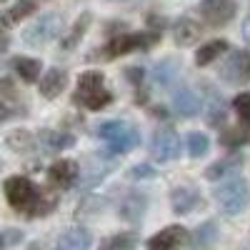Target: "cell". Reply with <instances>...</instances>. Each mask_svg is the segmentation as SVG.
Masks as SVG:
<instances>
[{
  "instance_id": "e575fe53",
  "label": "cell",
  "mask_w": 250,
  "mask_h": 250,
  "mask_svg": "<svg viewBox=\"0 0 250 250\" xmlns=\"http://www.w3.org/2000/svg\"><path fill=\"white\" fill-rule=\"evenodd\" d=\"M158 173H155V168L150 163H140V165H133V168L128 170V178H133V180H145V178H155Z\"/></svg>"
},
{
  "instance_id": "cb8c5ba5",
  "label": "cell",
  "mask_w": 250,
  "mask_h": 250,
  "mask_svg": "<svg viewBox=\"0 0 250 250\" xmlns=\"http://www.w3.org/2000/svg\"><path fill=\"white\" fill-rule=\"evenodd\" d=\"M38 10V0H18V3L0 18V23H3L5 28H10V25H18L20 20H25L28 15H33Z\"/></svg>"
},
{
  "instance_id": "ba28073f",
  "label": "cell",
  "mask_w": 250,
  "mask_h": 250,
  "mask_svg": "<svg viewBox=\"0 0 250 250\" xmlns=\"http://www.w3.org/2000/svg\"><path fill=\"white\" fill-rule=\"evenodd\" d=\"M218 75H220V80L230 83V85H248L250 83V53L233 50L220 65Z\"/></svg>"
},
{
  "instance_id": "d4e9b609",
  "label": "cell",
  "mask_w": 250,
  "mask_h": 250,
  "mask_svg": "<svg viewBox=\"0 0 250 250\" xmlns=\"http://www.w3.org/2000/svg\"><path fill=\"white\" fill-rule=\"evenodd\" d=\"M208 105H205V120L208 125H213V128H220V125L225 123V105H223V98L218 90H208Z\"/></svg>"
},
{
  "instance_id": "4316f807",
  "label": "cell",
  "mask_w": 250,
  "mask_h": 250,
  "mask_svg": "<svg viewBox=\"0 0 250 250\" xmlns=\"http://www.w3.org/2000/svg\"><path fill=\"white\" fill-rule=\"evenodd\" d=\"M90 20H93V15L90 13H80V18L75 20V25H73V30H70V35L62 40V50H73L80 40H83V35H85V30H88V25H90Z\"/></svg>"
},
{
  "instance_id": "277c9868",
  "label": "cell",
  "mask_w": 250,
  "mask_h": 250,
  "mask_svg": "<svg viewBox=\"0 0 250 250\" xmlns=\"http://www.w3.org/2000/svg\"><path fill=\"white\" fill-rule=\"evenodd\" d=\"M73 100L88 110H103L113 103V93L105 88V78L98 70H85L78 75V88Z\"/></svg>"
},
{
  "instance_id": "8992f818",
  "label": "cell",
  "mask_w": 250,
  "mask_h": 250,
  "mask_svg": "<svg viewBox=\"0 0 250 250\" xmlns=\"http://www.w3.org/2000/svg\"><path fill=\"white\" fill-rule=\"evenodd\" d=\"M62 30V15L60 13H45L33 20V25L25 28L23 33V43L30 48H43L50 40H55Z\"/></svg>"
},
{
  "instance_id": "d6a6232c",
  "label": "cell",
  "mask_w": 250,
  "mask_h": 250,
  "mask_svg": "<svg viewBox=\"0 0 250 250\" xmlns=\"http://www.w3.org/2000/svg\"><path fill=\"white\" fill-rule=\"evenodd\" d=\"M233 110L238 113V120L250 128V93H240L233 98Z\"/></svg>"
},
{
  "instance_id": "f546056e",
  "label": "cell",
  "mask_w": 250,
  "mask_h": 250,
  "mask_svg": "<svg viewBox=\"0 0 250 250\" xmlns=\"http://www.w3.org/2000/svg\"><path fill=\"white\" fill-rule=\"evenodd\" d=\"M135 245H138L135 233H118V235L108 238L105 243H100L98 250H133Z\"/></svg>"
},
{
  "instance_id": "d590c367",
  "label": "cell",
  "mask_w": 250,
  "mask_h": 250,
  "mask_svg": "<svg viewBox=\"0 0 250 250\" xmlns=\"http://www.w3.org/2000/svg\"><path fill=\"white\" fill-rule=\"evenodd\" d=\"M125 73V80H128L130 83V85H135V88H143V80H145V70L143 68H125L123 70Z\"/></svg>"
},
{
  "instance_id": "5bb4252c",
  "label": "cell",
  "mask_w": 250,
  "mask_h": 250,
  "mask_svg": "<svg viewBox=\"0 0 250 250\" xmlns=\"http://www.w3.org/2000/svg\"><path fill=\"white\" fill-rule=\"evenodd\" d=\"M173 110L180 118H190L198 115L203 110V98L193 90V88H178L173 93Z\"/></svg>"
},
{
  "instance_id": "4fadbf2b",
  "label": "cell",
  "mask_w": 250,
  "mask_h": 250,
  "mask_svg": "<svg viewBox=\"0 0 250 250\" xmlns=\"http://www.w3.org/2000/svg\"><path fill=\"white\" fill-rule=\"evenodd\" d=\"M200 203H203L200 193L195 190V188H190V185H178V188H173V193H170V208H173V213H178V215L193 213L195 208H200Z\"/></svg>"
},
{
  "instance_id": "484cf974",
  "label": "cell",
  "mask_w": 250,
  "mask_h": 250,
  "mask_svg": "<svg viewBox=\"0 0 250 250\" xmlns=\"http://www.w3.org/2000/svg\"><path fill=\"white\" fill-rule=\"evenodd\" d=\"M145 208H148L145 195L143 193H130L120 205V218L123 220H140V215L145 213Z\"/></svg>"
},
{
  "instance_id": "603a6c76",
  "label": "cell",
  "mask_w": 250,
  "mask_h": 250,
  "mask_svg": "<svg viewBox=\"0 0 250 250\" xmlns=\"http://www.w3.org/2000/svg\"><path fill=\"white\" fill-rule=\"evenodd\" d=\"M228 48H230V45H228V40H223V38H215V40H210V43L200 45L198 53H195V65L198 68L210 65L215 58H220L223 53H228Z\"/></svg>"
},
{
  "instance_id": "9a60e30c",
  "label": "cell",
  "mask_w": 250,
  "mask_h": 250,
  "mask_svg": "<svg viewBox=\"0 0 250 250\" xmlns=\"http://www.w3.org/2000/svg\"><path fill=\"white\" fill-rule=\"evenodd\" d=\"M68 88V73L62 68H50L45 75H40V95L53 100L62 95V90Z\"/></svg>"
},
{
  "instance_id": "f35d334b",
  "label": "cell",
  "mask_w": 250,
  "mask_h": 250,
  "mask_svg": "<svg viewBox=\"0 0 250 250\" xmlns=\"http://www.w3.org/2000/svg\"><path fill=\"white\" fill-rule=\"evenodd\" d=\"M0 168H3V163H0Z\"/></svg>"
},
{
  "instance_id": "9c48e42d",
  "label": "cell",
  "mask_w": 250,
  "mask_h": 250,
  "mask_svg": "<svg viewBox=\"0 0 250 250\" xmlns=\"http://www.w3.org/2000/svg\"><path fill=\"white\" fill-rule=\"evenodd\" d=\"M235 10H238L235 0H200V5H198V13L203 18V23L210 25V28L228 25L235 18Z\"/></svg>"
},
{
  "instance_id": "ab89813d",
  "label": "cell",
  "mask_w": 250,
  "mask_h": 250,
  "mask_svg": "<svg viewBox=\"0 0 250 250\" xmlns=\"http://www.w3.org/2000/svg\"><path fill=\"white\" fill-rule=\"evenodd\" d=\"M248 250H250V248H248Z\"/></svg>"
},
{
  "instance_id": "e0dca14e",
  "label": "cell",
  "mask_w": 250,
  "mask_h": 250,
  "mask_svg": "<svg viewBox=\"0 0 250 250\" xmlns=\"http://www.w3.org/2000/svg\"><path fill=\"white\" fill-rule=\"evenodd\" d=\"M200 35H203V28H200L198 20H193V18H180V20L173 23V40L180 48L193 45Z\"/></svg>"
},
{
  "instance_id": "8d00e7d4",
  "label": "cell",
  "mask_w": 250,
  "mask_h": 250,
  "mask_svg": "<svg viewBox=\"0 0 250 250\" xmlns=\"http://www.w3.org/2000/svg\"><path fill=\"white\" fill-rule=\"evenodd\" d=\"M243 40L250 45V15L245 18V23H243Z\"/></svg>"
},
{
  "instance_id": "2e32d148",
  "label": "cell",
  "mask_w": 250,
  "mask_h": 250,
  "mask_svg": "<svg viewBox=\"0 0 250 250\" xmlns=\"http://www.w3.org/2000/svg\"><path fill=\"white\" fill-rule=\"evenodd\" d=\"M218 223L213 220H205L203 225H198L193 235H188V248L190 250H208L218 243Z\"/></svg>"
},
{
  "instance_id": "6da1fadb",
  "label": "cell",
  "mask_w": 250,
  "mask_h": 250,
  "mask_svg": "<svg viewBox=\"0 0 250 250\" xmlns=\"http://www.w3.org/2000/svg\"><path fill=\"white\" fill-rule=\"evenodd\" d=\"M3 193H5L8 205L13 208L15 213L25 215V218H43L50 210H55V205H58V198L45 195L25 175H10L3 183Z\"/></svg>"
},
{
  "instance_id": "ffe728a7",
  "label": "cell",
  "mask_w": 250,
  "mask_h": 250,
  "mask_svg": "<svg viewBox=\"0 0 250 250\" xmlns=\"http://www.w3.org/2000/svg\"><path fill=\"white\" fill-rule=\"evenodd\" d=\"M240 165H243V155H225V158L215 160L213 165H208V168H205V178H208V180L228 178V175H233Z\"/></svg>"
},
{
  "instance_id": "4dcf8cb0",
  "label": "cell",
  "mask_w": 250,
  "mask_h": 250,
  "mask_svg": "<svg viewBox=\"0 0 250 250\" xmlns=\"http://www.w3.org/2000/svg\"><path fill=\"white\" fill-rule=\"evenodd\" d=\"M0 95H3L5 100H15V98H18V90H15L10 68L5 65V62H0Z\"/></svg>"
},
{
  "instance_id": "f1b7e54d",
  "label": "cell",
  "mask_w": 250,
  "mask_h": 250,
  "mask_svg": "<svg viewBox=\"0 0 250 250\" xmlns=\"http://www.w3.org/2000/svg\"><path fill=\"white\" fill-rule=\"evenodd\" d=\"M185 148H188V155L190 158H203L208 153V148H210V138H208L205 133H200V130H195V133L188 135Z\"/></svg>"
},
{
  "instance_id": "44dd1931",
  "label": "cell",
  "mask_w": 250,
  "mask_h": 250,
  "mask_svg": "<svg viewBox=\"0 0 250 250\" xmlns=\"http://www.w3.org/2000/svg\"><path fill=\"white\" fill-rule=\"evenodd\" d=\"M90 248V233L85 228H70L58 238V250H88Z\"/></svg>"
},
{
  "instance_id": "30bf717a",
  "label": "cell",
  "mask_w": 250,
  "mask_h": 250,
  "mask_svg": "<svg viewBox=\"0 0 250 250\" xmlns=\"http://www.w3.org/2000/svg\"><path fill=\"white\" fill-rule=\"evenodd\" d=\"M78 180H80V165L75 160L62 158V160H55L48 168V183L58 188V190H68Z\"/></svg>"
},
{
  "instance_id": "83f0119b",
  "label": "cell",
  "mask_w": 250,
  "mask_h": 250,
  "mask_svg": "<svg viewBox=\"0 0 250 250\" xmlns=\"http://www.w3.org/2000/svg\"><path fill=\"white\" fill-rule=\"evenodd\" d=\"M5 145H8V148H13L15 153H30L35 148V138L28 130H13L5 138Z\"/></svg>"
},
{
  "instance_id": "7a4b0ae2",
  "label": "cell",
  "mask_w": 250,
  "mask_h": 250,
  "mask_svg": "<svg viewBox=\"0 0 250 250\" xmlns=\"http://www.w3.org/2000/svg\"><path fill=\"white\" fill-rule=\"evenodd\" d=\"M160 40V30H143V33H123V35H113L103 48H98L90 58L93 60H113L120 55H128L133 50L148 53L153 45H158Z\"/></svg>"
},
{
  "instance_id": "8fae6325",
  "label": "cell",
  "mask_w": 250,
  "mask_h": 250,
  "mask_svg": "<svg viewBox=\"0 0 250 250\" xmlns=\"http://www.w3.org/2000/svg\"><path fill=\"white\" fill-rule=\"evenodd\" d=\"M188 233L183 225H168L160 233H155L148 243V250H180L183 245H188Z\"/></svg>"
},
{
  "instance_id": "3957f363",
  "label": "cell",
  "mask_w": 250,
  "mask_h": 250,
  "mask_svg": "<svg viewBox=\"0 0 250 250\" xmlns=\"http://www.w3.org/2000/svg\"><path fill=\"white\" fill-rule=\"evenodd\" d=\"M95 135L108 145V153L123 155L140 145V130L128 120H105L95 128Z\"/></svg>"
},
{
  "instance_id": "52a82bcc",
  "label": "cell",
  "mask_w": 250,
  "mask_h": 250,
  "mask_svg": "<svg viewBox=\"0 0 250 250\" xmlns=\"http://www.w3.org/2000/svg\"><path fill=\"white\" fill-rule=\"evenodd\" d=\"M183 150V143H180V135L175 133V128L170 125H163L153 133V143H150V155L153 160L158 163H170L180 155Z\"/></svg>"
},
{
  "instance_id": "1f68e13d",
  "label": "cell",
  "mask_w": 250,
  "mask_h": 250,
  "mask_svg": "<svg viewBox=\"0 0 250 250\" xmlns=\"http://www.w3.org/2000/svg\"><path fill=\"white\" fill-rule=\"evenodd\" d=\"M223 145H228V148H238V145H248L250 143V128L248 125H243V128H235L230 133H225L220 138Z\"/></svg>"
},
{
  "instance_id": "7402d4cb",
  "label": "cell",
  "mask_w": 250,
  "mask_h": 250,
  "mask_svg": "<svg viewBox=\"0 0 250 250\" xmlns=\"http://www.w3.org/2000/svg\"><path fill=\"white\" fill-rule=\"evenodd\" d=\"M178 75H180V62L173 60V58L160 60L158 65L153 68V80L158 83L160 88H170L173 83L178 80Z\"/></svg>"
},
{
  "instance_id": "836d02e7",
  "label": "cell",
  "mask_w": 250,
  "mask_h": 250,
  "mask_svg": "<svg viewBox=\"0 0 250 250\" xmlns=\"http://www.w3.org/2000/svg\"><path fill=\"white\" fill-rule=\"evenodd\" d=\"M20 240H23V230H18V228H8V230L0 233V250L13 248V245H18Z\"/></svg>"
},
{
  "instance_id": "7c38bea8",
  "label": "cell",
  "mask_w": 250,
  "mask_h": 250,
  "mask_svg": "<svg viewBox=\"0 0 250 250\" xmlns=\"http://www.w3.org/2000/svg\"><path fill=\"white\" fill-rule=\"evenodd\" d=\"M113 153H95L88 163V170L80 173L83 175V190H90V188H95L103 178H105L113 168H115V160H110Z\"/></svg>"
},
{
  "instance_id": "d6986e66",
  "label": "cell",
  "mask_w": 250,
  "mask_h": 250,
  "mask_svg": "<svg viewBox=\"0 0 250 250\" xmlns=\"http://www.w3.org/2000/svg\"><path fill=\"white\" fill-rule=\"evenodd\" d=\"M38 140L43 143L45 150H53V153H60V150H68L75 145V135L73 133H60V130H40L38 133Z\"/></svg>"
},
{
  "instance_id": "ac0fdd59",
  "label": "cell",
  "mask_w": 250,
  "mask_h": 250,
  "mask_svg": "<svg viewBox=\"0 0 250 250\" xmlns=\"http://www.w3.org/2000/svg\"><path fill=\"white\" fill-rule=\"evenodd\" d=\"M10 68L15 70V75L23 80V83H38L40 75H43V62L38 58H25V55H18L13 58Z\"/></svg>"
},
{
  "instance_id": "5b68a950",
  "label": "cell",
  "mask_w": 250,
  "mask_h": 250,
  "mask_svg": "<svg viewBox=\"0 0 250 250\" xmlns=\"http://www.w3.org/2000/svg\"><path fill=\"white\" fill-rule=\"evenodd\" d=\"M213 198L218 203V208L225 213V215H240L248 203H250V188L243 178H225L215 190H213Z\"/></svg>"
},
{
  "instance_id": "74e56055",
  "label": "cell",
  "mask_w": 250,
  "mask_h": 250,
  "mask_svg": "<svg viewBox=\"0 0 250 250\" xmlns=\"http://www.w3.org/2000/svg\"><path fill=\"white\" fill-rule=\"evenodd\" d=\"M153 113H155V118H168V110H165V108H153Z\"/></svg>"
}]
</instances>
